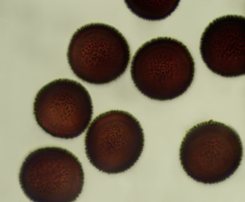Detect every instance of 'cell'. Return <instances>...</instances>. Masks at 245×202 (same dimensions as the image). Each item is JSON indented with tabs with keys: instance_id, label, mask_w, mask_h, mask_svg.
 Wrapping results in <instances>:
<instances>
[{
	"instance_id": "6da1fadb",
	"label": "cell",
	"mask_w": 245,
	"mask_h": 202,
	"mask_svg": "<svg viewBox=\"0 0 245 202\" xmlns=\"http://www.w3.org/2000/svg\"><path fill=\"white\" fill-rule=\"evenodd\" d=\"M195 63L181 42L159 37L143 44L131 62L130 73L135 86L143 95L159 101L182 95L193 80Z\"/></svg>"
},
{
	"instance_id": "7a4b0ae2",
	"label": "cell",
	"mask_w": 245,
	"mask_h": 202,
	"mask_svg": "<svg viewBox=\"0 0 245 202\" xmlns=\"http://www.w3.org/2000/svg\"><path fill=\"white\" fill-rule=\"evenodd\" d=\"M243 155L241 139L236 131L211 120L190 129L180 149V160L187 174L205 183L221 181L233 174Z\"/></svg>"
},
{
	"instance_id": "3957f363",
	"label": "cell",
	"mask_w": 245,
	"mask_h": 202,
	"mask_svg": "<svg viewBox=\"0 0 245 202\" xmlns=\"http://www.w3.org/2000/svg\"><path fill=\"white\" fill-rule=\"evenodd\" d=\"M67 56L77 77L100 85L113 82L124 73L131 54L128 43L120 32L112 26L97 23L86 24L76 31Z\"/></svg>"
},
{
	"instance_id": "277c9868",
	"label": "cell",
	"mask_w": 245,
	"mask_h": 202,
	"mask_svg": "<svg viewBox=\"0 0 245 202\" xmlns=\"http://www.w3.org/2000/svg\"><path fill=\"white\" fill-rule=\"evenodd\" d=\"M143 130L138 120L128 112L112 110L96 117L84 139L89 162L108 174L124 172L134 166L143 151Z\"/></svg>"
},
{
	"instance_id": "5b68a950",
	"label": "cell",
	"mask_w": 245,
	"mask_h": 202,
	"mask_svg": "<svg viewBox=\"0 0 245 202\" xmlns=\"http://www.w3.org/2000/svg\"><path fill=\"white\" fill-rule=\"evenodd\" d=\"M33 113L37 124L57 138L71 139L81 135L91 120L93 106L88 90L80 83L59 78L38 91Z\"/></svg>"
},
{
	"instance_id": "8992f818",
	"label": "cell",
	"mask_w": 245,
	"mask_h": 202,
	"mask_svg": "<svg viewBox=\"0 0 245 202\" xmlns=\"http://www.w3.org/2000/svg\"><path fill=\"white\" fill-rule=\"evenodd\" d=\"M245 18L227 15L216 18L202 35L200 50L207 67L222 77L245 74Z\"/></svg>"
},
{
	"instance_id": "52a82bcc",
	"label": "cell",
	"mask_w": 245,
	"mask_h": 202,
	"mask_svg": "<svg viewBox=\"0 0 245 202\" xmlns=\"http://www.w3.org/2000/svg\"><path fill=\"white\" fill-rule=\"evenodd\" d=\"M180 0H125L127 7L143 19L160 21L171 15L178 6Z\"/></svg>"
}]
</instances>
